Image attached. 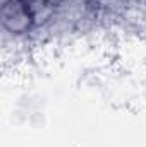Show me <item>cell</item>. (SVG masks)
I'll use <instances>...</instances> for the list:
<instances>
[{
    "label": "cell",
    "mask_w": 146,
    "mask_h": 147,
    "mask_svg": "<svg viewBox=\"0 0 146 147\" xmlns=\"http://www.w3.org/2000/svg\"><path fill=\"white\" fill-rule=\"evenodd\" d=\"M17 3L26 19H36L38 16H45L48 9L55 5V0H17Z\"/></svg>",
    "instance_id": "1"
}]
</instances>
